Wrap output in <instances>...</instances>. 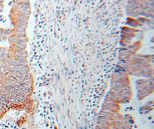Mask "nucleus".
<instances>
[{
    "mask_svg": "<svg viewBox=\"0 0 154 129\" xmlns=\"http://www.w3.org/2000/svg\"><path fill=\"white\" fill-rule=\"evenodd\" d=\"M23 52V45L12 41L0 48V119L11 110L27 107L31 79Z\"/></svg>",
    "mask_w": 154,
    "mask_h": 129,
    "instance_id": "1",
    "label": "nucleus"
},
{
    "mask_svg": "<svg viewBox=\"0 0 154 129\" xmlns=\"http://www.w3.org/2000/svg\"><path fill=\"white\" fill-rule=\"evenodd\" d=\"M13 29H0V41L7 39L12 34Z\"/></svg>",
    "mask_w": 154,
    "mask_h": 129,
    "instance_id": "2",
    "label": "nucleus"
}]
</instances>
